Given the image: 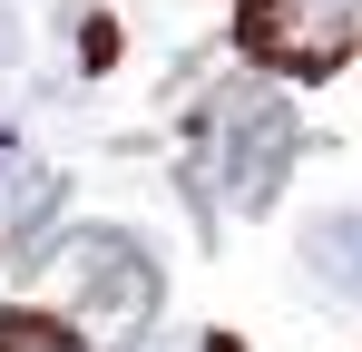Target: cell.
Returning a JSON list of instances; mask_svg holds the SVG:
<instances>
[{"label": "cell", "instance_id": "6", "mask_svg": "<svg viewBox=\"0 0 362 352\" xmlns=\"http://www.w3.org/2000/svg\"><path fill=\"white\" fill-rule=\"evenodd\" d=\"M0 352H88V343H78V323H69V313L20 303V313H0Z\"/></svg>", "mask_w": 362, "mask_h": 352}, {"label": "cell", "instance_id": "5", "mask_svg": "<svg viewBox=\"0 0 362 352\" xmlns=\"http://www.w3.org/2000/svg\"><path fill=\"white\" fill-rule=\"evenodd\" d=\"M303 274L362 313V206H333V216L303 225Z\"/></svg>", "mask_w": 362, "mask_h": 352}, {"label": "cell", "instance_id": "7", "mask_svg": "<svg viewBox=\"0 0 362 352\" xmlns=\"http://www.w3.org/2000/svg\"><path fill=\"white\" fill-rule=\"evenodd\" d=\"M137 352H235V343H216V333H157V343H137Z\"/></svg>", "mask_w": 362, "mask_h": 352}, {"label": "cell", "instance_id": "1", "mask_svg": "<svg viewBox=\"0 0 362 352\" xmlns=\"http://www.w3.org/2000/svg\"><path fill=\"white\" fill-rule=\"evenodd\" d=\"M49 293H59L49 313H69V323H147L157 313V254L127 225H78L49 264Z\"/></svg>", "mask_w": 362, "mask_h": 352}, {"label": "cell", "instance_id": "2", "mask_svg": "<svg viewBox=\"0 0 362 352\" xmlns=\"http://www.w3.org/2000/svg\"><path fill=\"white\" fill-rule=\"evenodd\" d=\"M362 0H235V49L274 78H333L353 59Z\"/></svg>", "mask_w": 362, "mask_h": 352}, {"label": "cell", "instance_id": "8", "mask_svg": "<svg viewBox=\"0 0 362 352\" xmlns=\"http://www.w3.org/2000/svg\"><path fill=\"white\" fill-rule=\"evenodd\" d=\"M20 69V20H10V0H0V78Z\"/></svg>", "mask_w": 362, "mask_h": 352}, {"label": "cell", "instance_id": "3", "mask_svg": "<svg viewBox=\"0 0 362 352\" xmlns=\"http://www.w3.org/2000/svg\"><path fill=\"white\" fill-rule=\"evenodd\" d=\"M294 147H303V127H294L284 98H264V88L226 98V108H216V196H226L235 216L274 206V186L294 176Z\"/></svg>", "mask_w": 362, "mask_h": 352}, {"label": "cell", "instance_id": "4", "mask_svg": "<svg viewBox=\"0 0 362 352\" xmlns=\"http://www.w3.org/2000/svg\"><path fill=\"white\" fill-rule=\"evenodd\" d=\"M49 216H59V167L0 127V245H20V235L49 225Z\"/></svg>", "mask_w": 362, "mask_h": 352}]
</instances>
